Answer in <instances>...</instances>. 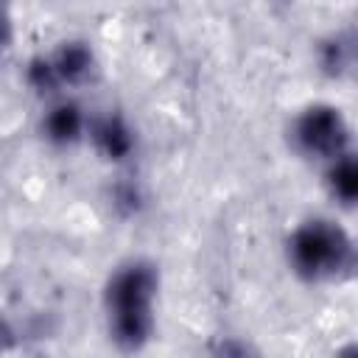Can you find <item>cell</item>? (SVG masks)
<instances>
[{
    "instance_id": "277c9868",
    "label": "cell",
    "mask_w": 358,
    "mask_h": 358,
    "mask_svg": "<svg viewBox=\"0 0 358 358\" xmlns=\"http://www.w3.org/2000/svg\"><path fill=\"white\" fill-rule=\"evenodd\" d=\"M87 134L92 137L95 148L112 162H123L134 151V131L126 123V117L117 115V112H109V115H101V117L90 120Z\"/></svg>"
},
{
    "instance_id": "30bf717a",
    "label": "cell",
    "mask_w": 358,
    "mask_h": 358,
    "mask_svg": "<svg viewBox=\"0 0 358 358\" xmlns=\"http://www.w3.org/2000/svg\"><path fill=\"white\" fill-rule=\"evenodd\" d=\"M333 358H355V347H352V344H344Z\"/></svg>"
},
{
    "instance_id": "52a82bcc",
    "label": "cell",
    "mask_w": 358,
    "mask_h": 358,
    "mask_svg": "<svg viewBox=\"0 0 358 358\" xmlns=\"http://www.w3.org/2000/svg\"><path fill=\"white\" fill-rule=\"evenodd\" d=\"M324 182H327V190L336 201H341L344 207H352L355 204V196H358V168H355V154H344L333 162H327V171H324Z\"/></svg>"
},
{
    "instance_id": "7a4b0ae2",
    "label": "cell",
    "mask_w": 358,
    "mask_h": 358,
    "mask_svg": "<svg viewBox=\"0 0 358 358\" xmlns=\"http://www.w3.org/2000/svg\"><path fill=\"white\" fill-rule=\"evenodd\" d=\"M288 263L308 282H338L355 268V246L341 224L308 218L288 238Z\"/></svg>"
},
{
    "instance_id": "9c48e42d",
    "label": "cell",
    "mask_w": 358,
    "mask_h": 358,
    "mask_svg": "<svg viewBox=\"0 0 358 358\" xmlns=\"http://www.w3.org/2000/svg\"><path fill=\"white\" fill-rule=\"evenodd\" d=\"M6 42H8V17H6V11L0 8V53H3Z\"/></svg>"
},
{
    "instance_id": "6da1fadb",
    "label": "cell",
    "mask_w": 358,
    "mask_h": 358,
    "mask_svg": "<svg viewBox=\"0 0 358 358\" xmlns=\"http://www.w3.org/2000/svg\"><path fill=\"white\" fill-rule=\"evenodd\" d=\"M157 294L159 268L145 257H129L109 271L103 285V316L117 350L140 352L151 341L157 327Z\"/></svg>"
},
{
    "instance_id": "8992f818",
    "label": "cell",
    "mask_w": 358,
    "mask_h": 358,
    "mask_svg": "<svg viewBox=\"0 0 358 358\" xmlns=\"http://www.w3.org/2000/svg\"><path fill=\"white\" fill-rule=\"evenodd\" d=\"M90 117L84 115V109L76 101H56L48 106L45 117H42V134L53 143V145H73L87 134Z\"/></svg>"
},
{
    "instance_id": "ba28073f",
    "label": "cell",
    "mask_w": 358,
    "mask_h": 358,
    "mask_svg": "<svg viewBox=\"0 0 358 358\" xmlns=\"http://www.w3.org/2000/svg\"><path fill=\"white\" fill-rule=\"evenodd\" d=\"M319 62L330 76H344L355 62V39L350 31L330 34L319 48Z\"/></svg>"
},
{
    "instance_id": "3957f363",
    "label": "cell",
    "mask_w": 358,
    "mask_h": 358,
    "mask_svg": "<svg viewBox=\"0 0 358 358\" xmlns=\"http://www.w3.org/2000/svg\"><path fill=\"white\" fill-rule=\"evenodd\" d=\"M291 143L296 154L319 162H333L350 154V126L338 106L310 103L291 123Z\"/></svg>"
},
{
    "instance_id": "5b68a950",
    "label": "cell",
    "mask_w": 358,
    "mask_h": 358,
    "mask_svg": "<svg viewBox=\"0 0 358 358\" xmlns=\"http://www.w3.org/2000/svg\"><path fill=\"white\" fill-rule=\"evenodd\" d=\"M48 64H50L59 87H73V84H81L90 78V73L95 70V53L87 42L70 39L48 53Z\"/></svg>"
},
{
    "instance_id": "8fae6325",
    "label": "cell",
    "mask_w": 358,
    "mask_h": 358,
    "mask_svg": "<svg viewBox=\"0 0 358 358\" xmlns=\"http://www.w3.org/2000/svg\"><path fill=\"white\" fill-rule=\"evenodd\" d=\"M8 338H11V336H8V327H6V324H0V350L6 347V341H8Z\"/></svg>"
}]
</instances>
